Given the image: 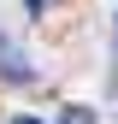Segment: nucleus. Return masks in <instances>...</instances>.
<instances>
[{
    "label": "nucleus",
    "instance_id": "nucleus-1",
    "mask_svg": "<svg viewBox=\"0 0 118 124\" xmlns=\"http://www.w3.org/2000/svg\"><path fill=\"white\" fill-rule=\"evenodd\" d=\"M0 71H6V77H30V65L12 59V41H6V36H0Z\"/></svg>",
    "mask_w": 118,
    "mask_h": 124
},
{
    "label": "nucleus",
    "instance_id": "nucleus-2",
    "mask_svg": "<svg viewBox=\"0 0 118 124\" xmlns=\"http://www.w3.org/2000/svg\"><path fill=\"white\" fill-rule=\"evenodd\" d=\"M65 124H95V118H88L83 106H71V112H65Z\"/></svg>",
    "mask_w": 118,
    "mask_h": 124
},
{
    "label": "nucleus",
    "instance_id": "nucleus-3",
    "mask_svg": "<svg viewBox=\"0 0 118 124\" xmlns=\"http://www.w3.org/2000/svg\"><path fill=\"white\" fill-rule=\"evenodd\" d=\"M24 6H30V12H41V0H24Z\"/></svg>",
    "mask_w": 118,
    "mask_h": 124
},
{
    "label": "nucleus",
    "instance_id": "nucleus-4",
    "mask_svg": "<svg viewBox=\"0 0 118 124\" xmlns=\"http://www.w3.org/2000/svg\"><path fill=\"white\" fill-rule=\"evenodd\" d=\"M12 124H36V118H12Z\"/></svg>",
    "mask_w": 118,
    "mask_h": 124
}]
</instances>
